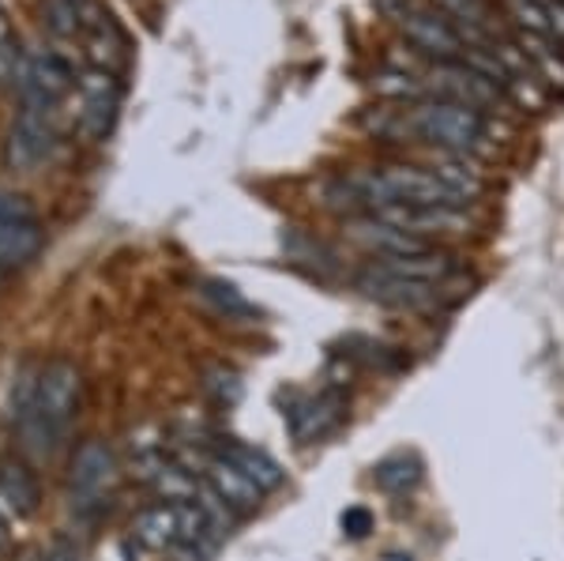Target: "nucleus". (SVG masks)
<instances>
[{
  "mask_svg": "<svg viewBox=\"0 0 564 561\" xmlns=\"http://www.w3.org/2000/svg\"><path fill=\"white\" fill-rule=\"evenodd\" d=\"M366 125L372 132L388 136V140L433 143L436 151H448V155L489 151V117L475 106H459L448 103V98H422V103L369 117Z\"/></svg>",
  "mask_w": 564,
  "mask_h": 561,
  "instance_id": "nucleus-1",
  "label": "nucleus"
},
{
  "mask_svg": "<svg viewBox=\"0 0 564 561\" xmlns=\"http://www.w3.org/2000/svg\"><path fill=\"white\" fill-rule=\"evenodd\" d=\"M79 396H84V374H79L76 362L68 358L45 362L39 377H34V400L26 407L23 419L15 422L23 433V449L50 460L61 449V441L68 438L72 422H76Z\"/></svg>",
  "mask_w": 564,
  "mask_h": 561,
  "instance_id": "nucleus-2",
  "label": "nucleus"
},
{
  "mask_svg": "<svg viewBox=\"0 0 564 561\" xmlns=\"http://www.w3.org/2000/svg\"><path fill=\"white\" fill-rule=\"evenodd\" d=\"M121 483V464H117L113 449L106 441H84L72 460V475H68V501L72 513L84 520L102 517L117 494Z\"/></svg>",
  "mask_w": 564,
  "mask_h": 561,
  "instance_id": "nucleus-3",
  "label": "nucleus"
},
{
  "mask_svg": "<svg viewBox=\"0 0 564 561\" xmlns=\"http://www.w3.org/2000/svg\"><path fill=\"white\" fill-rule=\"evenodd\" d=\"M399 31L406 34V42L414 45L422 57L430 61H463V42L459 26L448 20V12L436 4H425V0H411L395 12Z\"/></svg>",
  "mask_w": 564,
  "mask_h": 561,
  "instance_id": "nucleus-4",
  "label": "nucleus"
},
{
  "mask_svg": "<svg viewBox=\"0 0 564 561\" xmlns=\"http://www.w3.org/2000/svg\"><path fill=\"white\" fill-rule=\"evenodd\" d=\"M76 68L61 53H34V57H23L20 68H15V87H20V103L26 110L53 114L76 90Z\"/></svg>",
  "mask_w": 564,
  "mask_h": 561,
  "instance_id": "nucleus-5",
  "label": "nucleus"
},
{
  "mask_svg": "<svg viewBox=\"0 0 564 561\" xmlns=\"http://www.w3.org/2000/svg\"><path fill=\"white\" fill-rule=\"evenodd\" d=\"M76 132L90 143H102L121 114V79L109 68H87L76 84Z\"/></svg>",
  "mask_w": 564,
  "mask_h": 561,
  "instance_id": "nucleus-6",
  "label": "nucleus"
},
{
  "mask_svg": "<svg viewBox=\"0 0 564 561\" xmlns=\"http://www.w3.org/2000/svg\"><path fill=\"white\" fill-rule=\"evenodd\" d=\"M417 79H422L430 98H448V103H459V106H475L481 114L505 98V90L489 76H481L475 65H467V61H433Z\"/></svg>",
  "mask_w": 564,
  "mask_h": 561,
  "instance_id": "nucleus-7",
  "label": "nucleus"
},
{
  "mask_svg": "<svg viewBox=\"0 0 564 561\" xmlns=\"http://www.w3.org/2000/svg\"><path fill=\"white\" fill-rule=\"evenodd\" d=\"M42 223L20 193H0V268H23L42 249Z\"/></svg>",
  "mask_w": 564,
  "mask_h": 561,
  "instance_id": "nucleus-8",
  "label": "nucleus"
},
{
  "mask_svg": "<svg viewBox=\"0 0 564 561\" xmlns=\"http://www.w3.org/2000/svg\"><path fill=\"white\" fill-rule=\"evenodd\" d=\"M57 129H53V114H42V110H23L15 114L12 129H8V140H4V162L12 170H39L42 162H50L57 155Z\"/></svg>",
  "mask_w": 564,
  "mask_h": 561,
  "instance_id": "nucleus-9",
  "label": "nucleus"
},
{
  "mask_svg": "<svg viewBox=\"0 0 564 561\" xmlns=\"http://www.w3.org/2000/svg\"><path fill=\"white\" fill-rule=\"evenodd\" d=\"M354 291H361L369 302L391 305V310H425V305L436 302V287L391 276V271L380 265L361 268L358 276H354Z\"/></svg>",
  "mask_w": 564,
  "mask_h": 561,
  "instance_id": "nucleus-10",
  "label": "nucleus"
},
{
  "mask_svg": "<svg viewBox=\"0 0 564 561\" xmlns=\"http://www.w3.org/2000/svg\"><path fill=\"white\" fill-rule=\"evenodd\" d=\"M377 219H384L391 226H399V230L406 234H459L467 230L470 219L463 207H422V204H388L380 207V212H372Z\"/></svg>",
  "mask_w": 564,
  "mask_h": 561,
  "instance_id": "nucleus-11",
  "label": "nucleus"
},
{
  "mask_svg": "<svg viewBox=\"0 0 564 561\" xmlns=\"http://www.w3.org/2000/svg\"><path fill=\"white\" fill-rule=\"evenodd\" d=\"M282 414H286L290 433H294L302 445H308V441L324 438V433H332L339 427L343 400L339 396H294Z\"/></svg>",
  "mask_w": 564,
  "mask_h": 561,
  "instance_id": "nucleus-12",
  "label": "nucleus"
},
{
  "mask_svg": "<svg viewBox=\"0 0 564 561\" xmlns=\"http://www.w3.org/2000/svg\"><path fill=\"white\" fill-rule=\"evenodd\" d=\"M204 486L230 513H252L260 505V497H263L260 486L252 483V478L245 475V472H238L230 460H223V456H212L204 464Z\"/></svg>",
  "mask_w": 564,
  "mask_h": 561,
  "instance_id": "nucleus-13",
  "label": "nucleus"
},
{
  "mask_svg": "<svg viewBox=\"0 0 564 561\" xmlns=\"http://www.w3.org/2000/svg\"><path fill=\"white\" fill-rule=\"evenodd\" d=\"M350 234H354V238H358L366 249L377 252V257H406V252H425V249H433L425 238L399 230V226H391V223H384V219H377V215H366V219L350 223Z\"/></svg>",
  "mask_w": 564,
  "mask_h": 561,
  "instance_id": "nucleus-14",
  "label": "nucleus"
},
{
  "mask_svg": "<svg viewBox=\"0 0 564 561\" xmlns=\"http://www.w3.org/2000/svg\"><path fill=\"white\" fill-rule=\"evenodd\" d=\"M380 268H388L391 276L414 279V283H430L444 287V279L456 271V260L441 249H425V252H406V257H377Z\"/></svg>",
  "mask_w": 564,
  "mask_h": 561,
  "instance_id": "nucleus-15",
  "label": "nucleus"
},
{
  "mask_svg": "<svg viewBox=\"0 0 564 561\" xmlns=\"http://www.w3.org/2000/svg\"><path fill=\"white\" fill-rule=\"evenodd\" d=\"M132 536L135 542H143L148 550H170L181 542V509L177 501H162L143 509L140 517L132 520Z\"/></svg>",
  "mask_w": 564,
  "mask_h": 561,
  "instance_id": "nucleus-16",
  "label": "nucleus"
},
{
  "mask_svg": "<svg viewBox=\"0 0 564 561\" xmlns=\"http://www.w3.org/2000/svg\"><path fill=\"white\" fill-rule=\"evenodd\" d=\"M218 456L230 460V464L249 475L260 490H279L282 478H286V472L279 467L275 456H268V452L257 449V445H245V441H226V445L218 449Z\"/></svg>",
  "mask_w": 564,
  "mask_h": 561,
  "instance_id": "nucleus-17",
  "label": "nucleus"
},
{
  "mask_svg": "<svg viewBox=\"0 0 564 561\" xmlns=\"http://www.w3.org/2000/svg\"><path fill=\"white\" fill-rule=\"evenodd\" d=\"M0 497H4L15 517H31L42 501L39 478L20 460H0Z\"/></svg>",
  "mask_w": 564,
  "mask_h": 561,
  "instance_id": "nucleus-18",
  "label": "nucleus"
},
{
  "mask_svg": "<svg viewBox=\"0 0 564 561\" xmlns=\"http://www.w3.org/2000/svg\"><path fill=\"white\" fill-rule=\"evenodd\" d=\"M422 475H425V467L414 452H391V456H384L372 467V483L384 494H411L422 486Z\"/></svg>",
  "mask_w": 564,
  "mask_h": 561,
  "instance_id": "nucleus-19",
  "label": "nucleus"
},
{
  "mask_svg": "<svg viewBox=\"0 0 564 561\" xmlns=\"http://www.w3.org/2000/svg\"><path fill=\"white\" fill-rule=\"evenodd\" d=\"M520 50L523 57L531 61V68L539 72L542 84H553V87H564V61L561 53L553 50V39H542V34H520Z\"/></svg>",
  "mask_w": 564,
  "mask_h": 561,
  "instance_id": "nucleus-20",
  "label": "nucleus"
},
{
  "mask_svg": "<svg viewBox=\"0 0 564 561\" xmlns=\"http://www.w3.org/2000/svg\"><path fill=\"white\" fill-rule=\"evenodd\" d=\"M199 294L215 305L218 313H226V321H245V316H260L257 302H249L234 283H223V279H207L199 283Z\"/></svg>",
  "mask_w": 564,
  "mask_h": 561,
  "instance_id": "nucleus-21",
  "label": "nucleus"
},
{
  "mask_svg": "<svg viewBox=\"0 0 564 561\" xmlns=\"http://www.w3.org/2000/svg\"><path fill=\"white\" fill-rule=\"evenodd\" d=\"M448 155V151H444ZM433 174L444 181V185L452 188L456 196H463V201H475V196H481V177L475 174V170L467 166V155H452V159H441V162H433Z\"/></svg>",
  "mask_w": 564,
  "mask_h": 561,
  "instance_id": "nucleus-22",
  "label": "nucleus"
},
{
  "mask_svg": "<svg viewBox=\"0 0 564 561\" xmlns=\"http://www.w3.org/2000/svg\"><path fill=\"white\" fill-rule=\"evenodd\" d=\"M204 392L212 396L215 403H238L241 400V377L234 374V369H223V366H215V369H207L204 374Z\"/></svg>",
  "mask_w": 564,
  "mask_h": 561,
  "instance_id": "nucleus-23",
  "label": "nucleus"
},
{
  "mask_svg": "<svg viewBox=\"0 0 564 561\" xmlns=\"http://www.w3.org/2000/svg\"><path fill=\"white\" fill-rule=\"evenodd\" d=\"M343 536H350V539H366L369 531H372V513L366 509V505H350V509H343Z\"/></svg>",
  "mask_w": 564,
  "mask_h": 561,
  "instance_id": "nucleus-24",
  "label": "nucleus"
},
{
  "mask_svg": "<svg viewBox=\"0 0 564 561\" xmlns=\"http://www.w3.org/2000/svg\"><path fill=\"white\" fill-rule=\"evenodd\" d=\"M42 561H79V550L72 547V542H65V539H57L53 542L50 550L42 554Z\"/></svg>",
  "mask_w": 564,
  "mask_h": 561,
  "instance_id": "nucleus-25",
  "label": "nucleus"
},
{
  "mask_svg": "<svg viewBox=\"0 0 564 561\" xmlns=\"http://www.w3.org/2000/svg\"><path fill=\"white\" fill-rule=\"evenodd\" d=\"M4 536H8V531H4V517H0V542H4Z\"/></svg>",
  "mask_w": 564,
  "mask_h": 561,
  "instance_id": "nucleus-26",
  "label": "nucleus"
}]
</instances>
